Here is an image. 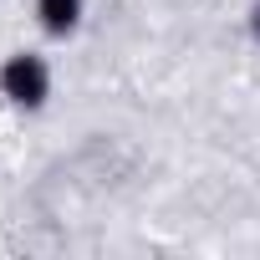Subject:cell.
I'll use <instances>...</instances> for the list:
<instances>
[{
    "label": "cell",
    "mask_w": 260,
    "mask_h": 260,
    "mask_svg": "<svg viewBox=\"0 0 260 260\" xmlns=\"http://www.w3.org/2000/svg\"><path fill=\"white\" fill-rule=\"evenodd\" d=\"M0 92H6L16 107H41L46 92H51V72H46V61L31 56V51H16L6 67H0Z\"/></svg>",
    "instance_id": "obj_1"
},
{
    "label": "cell",
    "mask_w": 260,
    "mask_h": 260,
    "mask_svg": "<svg viewBox=\"0 0 260 260\" xmlns=\"http://www.w3.org/2000/svg\"><path fill=\"white\" fill-rule=\"evenodd\" d=\"M36 16L51 36H72L82 21V0H36Z\"/></svg>",
    "instance_id": "obj_2"
},
{
    "label": "cell",
    "mask_w": 260,
    "mask_h": 260,
    "mask_svg": "<svg viewBox=\"0 0 260 260\" xmlns=\"http://www.w3.org/2000/svg\"><path fill=\"white\" fill-rule=\"evenodd\" d=\"M255 36H260V6H255Z\"/></svg>",
    "instance_id": "obj_3"
}]
</instances>
